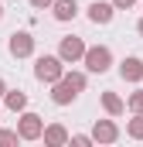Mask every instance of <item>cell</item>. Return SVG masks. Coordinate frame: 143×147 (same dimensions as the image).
I'll list each match as a JSON object with an SVG mask.
<instances>
[{"label": "cell", "mask_w": 143, "mask_h": 147, "mask_svg": "<svg viewBox=\"0 0 143 147\" xmlns=\"http://www.w3.org/2000/svg\"><path fill=\"white\" fill-rule=\"evenodd\" d=\"M92 137H96V144H116V140H119V127H116L112 120H96Z\"/></svg>", "instance_id": "cell-7"}, {"label": "cell", "mask_w": 143, "mask_h": 147, "mask_svg": "<svg viewBox=\"0 0 143 147\" xmlns=\"http://www.w3.org/2000/svg\"><path fill=\"white\" fill-rule=\"evenodd\" d=\"M126 106H130L133 113H143V89H136V92L130 96V103H126Z\"/></svg>", "instance_id": "cell-16"}, {"label": "cell", "mask_w": 143, "mask_h": 147, "mask_svg": "<svg viewBox=\"0 0 143 147\" xmlns=\"http://www.w3.org/2000/svg\"><path fill=\"white\" fill-rule=\"evenodd\" d=\"M34 75L41 79V82L55 86V82L65 75V58H61V55H41L37 65H34Z\"/></svg>", "instance_id": "cell-2"}, {"label": "cell", "mask_w": 143, "mask_h": 147, "mask_svg": "<svg viewBox=\"0 0 143 147\" xmlns=\"http://www.w3.org/2000/svg\"><path fill=\"white\" fill-rule=\"evenodd\" d=\"M51 10H55V21H72V17L78 14V3H75V0H55Z\"/></svg>", "instance_id": "cell-12"}, {"label": "cell", "mask_w": 143, "mask_h": 147, "mask_svg": "<svg viewBox=\"0 0 143 147\" xmlns=\"http://www.w3.org/2000/svg\"><path fill=\"white\" fill-rule=\"evenodd\" d=\"M0 21H3V3H0Z\"/></svg>", "instance_id": "cell-22"}, {"label": "cell", "mask_w": 143, "mask_h": 147, "mask_svg": "<svg viewBox=\"0 0 143 147\" xmlns=\"http://www.w3.org/2000/svg\"><path fill=\"white\" fill-rule=\"evenodd\" d=\"M3 96H7V82L0 79V99H3Z\"/></svg>", "instance_id": "cell-20"}, {"label": "cell", "mask_w": 143, "mask_h": 147, "mask_svg": "<svg viewBox=\"0 0 143 147\" xmlns=\"http://www.w3.org/2000/svg\"><path fill=\"white\" fill-rule=\"evenodd\" d=\"M68 140H72V134L61 123H48V127H44V144L48 147H65Z\"/></svg>", "instance_id": "cell-10"}, {"label": "cell", "mask_w": 143, "mask_h": 147, "mask_svg": "<svg viewBox=\"0 0 143 147\" xmlns=\"http://www.w3.org/2000/svg\"><path fill=\"white\" fill-rule=\"evenodd\" d=\"M55 0H31V7H37V10H44V7H51Z\"/></svg>", "instance_id": "cell-19"}, {"label": "cell", "mask_w": 143, "mask_h": 147, "mask_svg": "<svg viewBox=\"0 0 143 147\" xmlns=\"http://www.w3.org/2000/svg\"><path fill=\"white\" fill-rule=\"evenodd\" d=\"M72 144H75V147H89V144H96V137H92V134H75Z\"/></svg>", "instance_id": "cell-17"}, {"label": "cell", "mask_w": 143, "mask_h": 147, "mask_svg": "<svg viewBox=\"0 0 143 147\" xmlns=\"http://www.w3.org/2000/svg\"><path fill=\"white\" fill-rule=\"evenodd\" d=\"M85 41L82 38H75V34H68V38H61V45H58V55L65 58V65H75V62H82L85 58Z\"/></svg>", "instance_id": "cell-5"}, {"label": "cell", "mask_w": 143, "mask_h": 147, "mask_svg": "<svg viewBox=\"0 0 143 147\" xmlns=\"http://www.w3.org/2000/svg\"><path fill=\"white\" fill-rule=\"evenodd\" d=\"M119 75H123V82H143V58H136V55L123 58L119 62Z\"/></svg>", "instance_id": "cell-8"}, {"label": "cell", "mask_w": 143, "mask_h": 147, "mask_svg": "<svg viewBox=\"0 0 143 147\" xmlns=\"http://www.w3.org/2000/svg\"><path fill=\"white\" fill-rule=\"evenodd\" d=\"M112 14H116V3H112V0H96V3H92V7H89V21H92V24H109V21H112Z\"/></svg>", "instance_id": "cell-9"}, {"label": "cell", "mask_w": 143, "mask_h": 147, "mask_svg": "<svg viewBox=\"0 0 143 147\" xmlns=\"http://www.w3.org/2000/svg\"><path fill=\"white\" fill-rule=\"evenodd\" d=\"M85 69L89 72H96V75H102V72H109L112 69V51H109L106 45H92L89 51H85Z\"/></svg>", "instance_id": "cell-3"}, {"label": "cell", "mask_w": 143, "mask_h": 147, "mask_svg": "<svg viewBox=\"0 0 143 147\" xmlns=\"http://www.w3.org/2000/svg\"><path fill=\"white\" fill-rule=\"evenodd\" d=\"M17 140H21L17 130H3V127H0V147H14Z\"/></svg>", "instance_id": "cell-15"}, {"label": "cell", "mask_w": 143, "mask_h": 147, "mask_svg": "<svg viewBox=\"0 0 143 147\" xmlns=\"http://www.w3.org/2000/svg\"><path fill=\"white\" fill-rule=\"evenodd\" d=\"M82 89H85V72H65L55 86H51V103L68 106V103L82 92Z\"/></svg>", "instance_id": "cell-1"}, {"label": "cell", "mask_w": 143, "mask_h": 147, "mask_svg": "<svg viewBox=\"0 0 143 147\" xmlns=\"http://www.w3.org/2000/svg\"><path fill=\"white\" fill-rule=\"evenodd\" d=\"M136 31H140V34H143V17H140V21H136Z\"/></svg>", "instance_id": "cell-21"}, {"label": "cell", "mask_w": 143, "mask_h": 147, "mask_svg": "<svg viewBox=\"0 0 143 147\" xmlns=\"http://www.w3.org/2000/svg\"><path fill=\"white\" fill-rule=\"evenodd\" d=\"M112 3H116V10H130V7H133L136 0H112Z\"/></svg>", "instance_id": "cell-18"}, {"label": "cell", "mask_w": 143, "mask_h": 147, "mask_svg": "<svg viewBox=\"0 0 143 147\" xmlns=\"http://www.w3.org/2000/svg\"><path fill=\"white\" fill-rule=\"evenodd\" d=\"M3 106H7L10 113H24V110H27V92H21V89H7Z\"/></svg>", "instance_id": "cell-11"}, {"label": "cell", "mask_w": 143, "mask_h": 147, "mask_svg": "<svg viewBox=\"0 0 143 147\" xmlns=\"http://www.w3.org/2000/svg\"><path fill=\"white\" fill-rule=\"evenodd\" d=\"M7 48H10L14 58H27V55H34V38L27 34V31H14L10 41H7Z\"/></svg>", "instance_id": "cell-6"}, {"label": "cell", "mask_w": 143, "mask_h": 147, "mask_svg": "<svg viewBox=\"0 0 143 147\" xmlns=\"http://www.w3.org/2000/svg\"><path fill=\"white\" fill-rule=\"evenodd\" d=\"M126 134L133 140H143V113H133V120L126 123Z\"/></svg>", "instance_id": "cell-14"}, {"label": "cell", "mask_w": 143, "mask_h": 147, "mask_svg": "<svg viewBox=\"0 0 143 147\" xmlns=\"http://www.w3.org/2000/svg\"><path fill=\"white\" fill-rule=\"evenodd\" d=\"M102 110L109 116H119V113H126V103H123V96H116V92H102Z\"/></svg>", "instance_id": "cell-13"}, {"label": "cell", "mask_w": 143, "mask_h": 147, "mask_svg": "<svg viewBox=\"0 0 143 147\" xmlns=\"http://www.w3.org/2000/svg\"><path fill=\"white\" fill-rule=\"evenodd\" d=\"M17 134H21V140H41L44 137V120L37 116V113H21L17 116Z\"/></svg>", "instance_id": "cell-4"}]
</instances>
